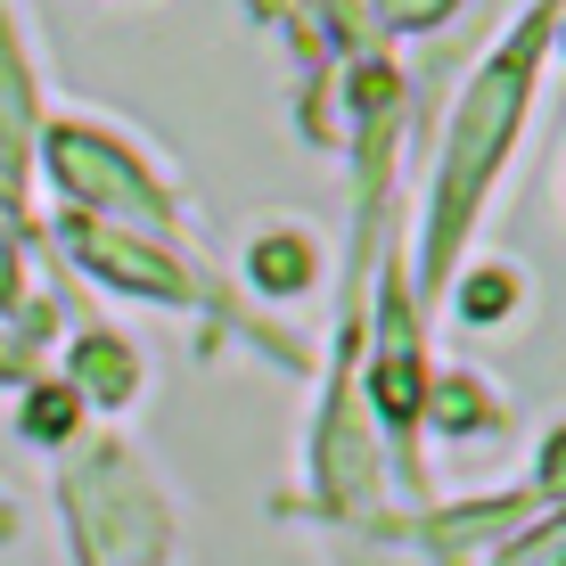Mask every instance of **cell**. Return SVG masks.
<instances>
[{
  "mask_svg": "<svg viewBox=\"0 0 566 566\" xmlns=\"http://www.w3.org/2000/svg\"><path fill=\"white\" fill-rule=\"evenodd\" d=\"M558 9V0H551ZM551 9L525 17V25L501 42L493 57L476 66V83H468V99L452 115V148H443V181H436V239H427V271H452V247L460 230L476 222V198L493 189L501 156H510L517 124H525V99H534V66H542V42H551Z\"/></svg>",
  "mask_w": 566,
  "mask_h": 566,
  "instance_id": "6da1fadb",
  "label": "cell"
},
{
  "mask_svg": "<svg viewBox=\"0 0 566 566\" xmlns=\"http://www.w3.org/2000/svg\"><path fill=\"white\" fill-rule=\"evenodd\" d=\"M66 525H74V566H165V501L148 493V468L124 443H91L66 460Z\"/></svg>",
  "mask_w": 566,
  "mask_h": 566,
  "instance_id": "7a4b0ae2",
  "label": "cell"
},
{
  "mask_svg": "<svg viewBox=\"0 0 566 566\" xmlns=\"http://www.w3.org/2000/svg\"><path fill=\"white\" fill-rule=\"evenodd\" d=\"M452 9H460V0H386V17H395V25H443Z\"/></svg>",
  "mask_w": 566,
  "mask_h": 566,
  "instance_id": "3957f363",
  "label": "cell"
}]
</instances>
